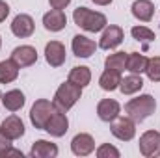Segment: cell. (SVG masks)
<instances>
[{
    "mask_svg": "<svg viewBox=\"0 0 160 158\" xmlns=\"http://www.w3.org/2000/svg\"><path fill=\"white\" fill-rule=\"evenodd\" d=\"M157 110V101L153 95L145 93L136 99H130L125 104V114L132 119L134 123H143L147 117H151Z\"/></svg>",
    "mask_w": 160,
    "mask_h": 158,
    "instance_id": "1",
    "label": "cell"
},
{
    "mask_svg": "<svg viewBox=\"0 0 160 158\" xmlns=\"http://www.w3.org/2000/svg\"><path fill=\"white\" fill-rule=\"evenodd\" d=\"M73 21H75V24L78 28L86 30V32H91V34H97V32H101V30H104L108 26V21H106V15L104 13L88 9L84 6L75 9Z\"/></svg>",
    "mask_w": 160,
    "mask_h": 158,
    "instance_id": "2",
    "label": "cell"
},
{
    "mask_svg": "<svg viewBox=\"0 0 160 158\" xmlns=\"http://www.w3.org/2000/svg\"><path fill=\"white\" fill-rule=\"evenodd\" d=\"M80 97H82V87L78 86H75L73 82H63L58 89H56V93H54V106L58 108V110H62V112H69L77 102L80 101Z\"/></svg>",
    "mask_w": 160,
    "mask_h": 158,
    "instance_id": "3",
    "label": "cell"
},
{
    "mask_svg": "<svg viewBox=\"0 0 160 158\" xmlns=\"http://www.w3.org/2000/svg\"><path fill=\"white\" fill-rule=\"evenodd\" d=\"M54 110H56L54 102H50L47 99H38L34 102L32 110H30V121H32V125L38 130H45V125L50 119V116L54 114Z\"/></svg>",
    "mask_w": 160,
    "mask_h": 158,
    "instance_id": "4",
    "label": "cell"
},
{
    "mask_svg": "<svg viewBox=\"0 0 160 158\" xmlns=\"http://www.w3.org/2000/svg\"><path fill=\"white\" fill-rule=\"evenodd\" d=\"M140 155L145 158H158L160 156V132L158 130H147L140 136L138 141Z\"/></svg>",
    "mask_w": 160,
    "mask_h": 158,
    "instance_id": "5",
    "label": "cell"
},
{
    "mask_svg": "<svg viewBox=\"0 0 160 158\" xmlns=\"http://www.w3.org/2000/svg\"><path fill=\"white\" fill-rule=\"evenodd\" d=\"M110 130H112V134L119 141H130L136 136V123L128 117V116H125V117H119L118 116V117L112 121Z\"/></svg>",
    "mask_w": 160,
    "mask_h": 158,
    "instance_id": "6",
    "label": "cell"
},
{
    "mask_svg": "<svg viewBox=\"0 0 160 158\" xmlns=\"http://www.w3.org/2000/svg\"><path fill=\"white\" fill-rule=\"evenodd\" d=\"M45 130H47L52 138H62V136H65L67 130H69V119L65 116V112H62V110L56 108L54 114L50 116V119L47 121Z\"/></svg>",
    "mask_w": 160,
    "mask_h": 158,
    "instance_id": "7",
    "label": "cell"
},
{
    "mask_svg": "<svg viewBox=\"0 0 160 158\" xmlns=\"http://www.w3.org/2000/svg\"><path fill=\"white\" fill-rule=\"evenodd\" d=\"M34 30H36V22H34V19H32L28 13H19V15L11 21V32H13V36L19 37V39L30 37V36L34 34Z\"/></svg>",
    "mask_w": 160,
    "mask_h": 158,
    "instance_id": "8",
    "label": "cell"
},
{
    "mask_svg": "<svg viewBox=\"0 0 160 158\" xmlns=\"http://www.w3.org/2000/svg\"><path fill=\"white\" fill-rule=\"evenodd\" d=\"M125 39V34H123V28L118 24H110L104 28L101 41H99V48L102 50H112V48H118Z\"/></svg>",
    "mask_w": 160,
    "mask_h": 158,
    "instance_id": "9",
    "label": "cell"
},
{
    "mask_svg": "<svg viewBox=\"0 0 160 158\" xmlns=\"http://www.w3.org/2000/svg\"><path fill=\"white\" fill-rule=\"evenodd\" d=\"M65 47L60 41H48L45 45V60L50 67H62L65 63Z\"/></svg>",
    "mask_w": 160,
    "mask_h": 158,
    "instance_id": "10",
    "label": "cell"
},
{
    "mask_svg": "<svg viewBox=\"0 0 160 158\" xmlns=\"http://www.w3.org/2000/svg\"><path fill=\"white\" fill-rule=\"evenodd\" d=\"M11 60L22 69V67H30L38 62V50L32 45H21L17 48H13L11 52Z\"/></svg>",
    "mask_w": 160,
    "mask_h": 158,
    "instance_id": "11",
    "label": "cell"
},
{
    "mask_svg": "<svg viewBox=\"0 0 160 158\" xmlns=\"http://www.w3.org/2000/svg\"><path fill=\"white\" fill-rule=\"evenodd\" d=\"M71 48H73V54L77 58H91L95 54V50L99 48V45L93 39L86 37V36H75L73 43H71Z\"/></svg>",
    "mask_w": 160,
    "mask_h": 158,
    "instance_id": "12",
    "label": "cell"
},
{
    "mask_svg": "<svg viewBox=\"0 0 160 158\" xmlns=\"http://www.w3.org/2000/svg\"><path fill=\"white\" fill-rule=\"evenodd\" d=\"M71 151L75 156H88L95 151V140L89 134L80 132L71 140Z\"/></svg>",
    "mask_w": 160,
    "mask_h": 158,
    "instance_id": "13",
    "label": "cell"
},
{
    "mask_svg": "<svg viewBox=\"0 0 160 158\" xmlns=\"http://www.w3.org/2000/svg\"><path fill=\"white\" fill-rule=\"evenodd\" d=\"M121 114V104L114 99H102L97 104V116L104 123H112Z\"/></svg>",
    "mask_w": 160,
    "mask_h": 158,
    "instance_id": "14",
    "label": "cell"
},
{
    "mask_svg": "<svg viewBox=\"0 0 160 158\" xmlns=\"http://www.w3.org/2000/svg\"><path fill=\"white\" fill-rule=\"evenodd\" d=\"M67 24V17L63 9H50L43 15V26L48 32H62Z\"/></svg>",
    "mask_w": 160,
    "mask_h": 158,
    "instance_id": "15",
    "label": "cell"
},
{
    "mask_svg": "<svg viewBox=\"0 0 160 158\" xmlns=\"http://www.w3.org/2000/svg\"><path fill=\"white\" fill-rule=\"evenodd\" d=\"M0 132H4L9 140H19L21 136H24V123L19 116H9L2 121Z\"/></svg>",
    "mask_w": 160,
    "mask_h": 158,
    "instance_id": "16",
    "label": "cell"
},
{
    "mask_svg": "<svg viewBox=\"0 0 160 158\" xmlns=\"http://www.w3.org/2000/svg\"><path fill=\"white\" fill-rule=\"evenodd\" d=\"M24 102H26V97H24V93L21 89H9V91H6L2 95V104H4V108L8 112H19V110H22Z\"/></svg>",
    "mask_w": 160,
    "mask_h": 158,
    "instance_id": "17",
    "label": "cell"
},
{
    "mask_svg": "<svg viewBox=\"0 0 160 158\" xmlns=\"http://www.w3.org/2000/svg\"><path fill=\"white\" fill-rule=\"evenodd\" d=\"M132 15L142 21V22H149L155 15V4L151 0H134L132 2V7H130Z\"/></svg>",
    "mask_w": 160,
    "mask_h": 158,
    "instance_id": "18",
    "label": "cell"
},
{
    "mask_svg": "<svg viewBox=\"0 0 160 158\" xmlns=\"http://www.w3.org/2000/svg\"><path fill=\"white\" fill-rule=\"evenodd\" d=\"M30 156L32 158H56L58 156V145L50 143L47 140H38L32 149H30Z\"/></svg>",
    "mask_w": 160,
    "mask_h": 158,
    "instance_id": "19",
    "label": "cell"
},
{
    "mask_svg": "<svg viewBox=\"0 0 160 158\" xmlns=\"http://www.w3.org/2000/svg\"><path fill=\"white\" fill-rule=\"evenodd\" d=\"M142 87H143V78H142V75L130 73L128 77L121 78L119 91L123 93V95H134V93H138Z\"/></svg>",
    "mask_w": 160,
    "mask_h": 158,
    "instance_id": "20",
    "label": "cell"
},
{
    "mask_svg": "<svg viewBox=\"0 0 160 158\" xmlns=\"http://www.w3.org/2000/svg\"><path fill=\"white\" fill-rule=\"evenodd\" d=\"M19 65L9 58V60H4L0 62V84H11L15 82L19 77Z\"/></svg>",
    "mask_w": 160,
    "mask_h": 158,
    "instance_id": "21",
    "label": "cell"
},
{
    "mask_svg": "<svg viewBox=\"0 0 160 158\" xmlns=\"http://www.w3.org/2000/svg\"><path fill=\"white\" fill-rule=\"evenodd\" d=\"M69 82H73L75 86H78V87H86V86H89V82H91V71H89V67H86V65H78V67H73L71 69V73H69Z\"/></svg>",
    "mask_w": 160,
    "mask_h": 158,
    "instance_id": "22",
    "label": "cell"
},
{
    "mask_svg": "<svg viewBox=\"0 0 160 158\" xmlns=\"http://www.w3.org/2000/svg\"><path fill=\"white\" fill-rule=\"evenodd\" d=\"M119 84H121V73L114 71V69H106L99 78V86L104 91H114V89L119 87Z\"/></svg>",
    "mask_w": 160,
    "mask_h": 158,
    "instance_id": "23",
    "label": "cell"
},
{
    "mask_svg": "<svg viewBox=\"0 0 160 158\" xmlns=\"http://www.w3.org/2000/svg\"><path fill=\"white\" fill-rule=\"evenodd\" d=\"M147 56L140 54V52H130L128 58H127V71L134 73V75H142L145 73V67H147Z\"/></svg>",
    "mask_w": 160,
    "mask_h": 158,
    "instance_id": "24",
    "label": "cell"
},
{
    "mask_svg": "<svg viewBox=\"0 0 160 158\" xmlns=\"http://www.w3.org/2000/svg\"><path fill=\"white\" fill-rule=\"evenodd\" d=\"M127 58L128 54L125 52H116V54H110L106 60H104V67L106 69H114V71H125L127 69Z\"/></svg>",
    "mask_w": 160,
    "mask_h": 158,
    "instance_id": "25",
    "label": "cell"
},
{
    "mask_svg": "<svg viewBox=\"0 0 160 158\" xmlns=\"http://www.w3.org/2000/svg\"><path fill=\"white\" fill-rule=\"evenodd\" d=\"M145 75L151 82H160V56H153L147 60Z\"/></svg>",
    "mask_w": 160,
    "mask_h": 158,
    "instance_id": "26",
    "label": "cell"
},
{
    "mask_svg": "<svg viewBox=\"0 0 160 158\" xmlns=\"http://www.w3.org/2000/svg\"><path fill=\"white\" fill-rule=\"evenodd\" d=\"M130 36L134 37L136 41H155V32L147 26H132L130 30Z\"/></svg>",
    "mask_w": 160,
    "mask_h": 158,
    "instance_id": "27",
    "label": "cell"
},
{
    "mask_svg": "<svg viewBox=\"0 0 160 158\" xmlns=\"http://www.w3.org/2000/svg\"><path fill=\"white\" fill-rule=\"evenodd\" d=\"M95 155H97V158H119L121 156L119 149L110 145V143H102L101 147H97Z\"/></svg>",
    "mask_w": 160,
    "mask_h": 158,
    "instance_id": "28",
    "label": "cell"
},
{
    "mask_svg": "<svg viewBox=\"0 0 160 158\" xmlns=\"http://www.w3.org/2000/svg\"><path fill=\"white\" fill-rule=\"evenodd\" d=\"M13 140H9L4 132H0V158H4L6 156V153L13 147V143H11Z\"/></svg>",
    "mask_w": 160,
    "mask_h": 158,
    "instance_id": "29",
    "label": "cell"
},
{
    "mask_svg": "<svg viewBox=\"0 0 160 158\" xmlns=\"http://www.w3.org/2000/svg\"><path fill=\"white\" fill-rule=\"evenodd\" d=\"M48 4L52 9H65L71 4V0H48Z\"/></svg>",
    "mask_w": 160,
    "mask_h": 158,
    "instance_id": "30",
    "label": "cell"
},
{
    "mask_svg": "<svg viewBox=\"0 0 160 158\" xmlns=\"http://www.w3.org/2000/svg\"><path fill=\"white\" fill-rule=\"evenodd\" d=\"M8 15H9V6L4 0H0V22H4L8 19Z\"/></svg>",
    "mask_w": 160,
    "mask_h": 158,
    "instance_id": "31",
    "label": "cell"
},
{
    "mask_svg": "<svg viewBox=\"0 0 160 158\" xmlns=\"http://www.w3.org/2000/svg\"><path fill=\"white\" fill-rule=\"evenodd\" d=\"M9 156H17V158H22V156H24V155H22V151H17V149H13V147H11V149H9V151L6 153V156H4V158H9Z\"/></svg>",
    "mask_w": 160,
    "mask_h": 158,
    "instance_id": "32",
    "label": "cell"
},
{
    "mask_svg": "<svg viewBox=\"0 0 160 158\" xmlns=\"http://www.w3.org/2000/svg\"><path fill=\"white\" fill-rule=\"evenodd\" d=\"M93 4H97V6H108V4H112L114 0H91Z\"/></svg>",
    "mask_w": 160,
    "mask_h": 158,
    "instance_id": "33",
    "label": "cell"
},
{
    "mask_svg": "<svg viewBox=\"0 0 160 158\" xmlns=\"http://www.w3.org/2000/svg\"><path fill=\"white\" fill-rule=\"evenodd\" d=\"M0 47H2V37H0Z\"/></svg>",
    "mask_w": 160,
    "mask_h": 158,
    "instance_id": "34",
    "label": "cell"
},
{
    "mask_svg": "<svg viewBox=\"0 0 160 158\" xmlns=\"http://www.w3.org/2000/svg\"><path fill=\"white\" fill-rule=\"evenodd\" d=\"M0 101H2V93H0Z\"/></svg>",
    "mask_w": 160,
    "mask_h": 158,
    "instance_id": "35",
    "label": "cell"
}]
</instances>
